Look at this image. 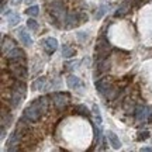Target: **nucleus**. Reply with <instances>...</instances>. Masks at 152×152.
Here are the masks:
<instances>
[{
    "label": "nucleus",
    "instance_id": "f257e3e1",
    "mask_svg": "<svg viewBox=\"0 0 152 152\" xmlns=\"http://www.w3.org/2000/svg\"><path fill=\"white\" fill-rule=\"evenodd\" d=\"M26 83L23 80H18L16 79L14 85L11 86V97H10V103L11 107H18L21 102L26 97Z\"/></svg>",
    "mask_w": 152,
    "mask_h": 152
},
{
    "label": "nucleus",
    "instance_id": "f03ea898",
    "mask_svg": "<svg viewBox=\"0 0 152 152\" xmlns=\"http://www.w3.org/2000/svg\"><path fill=\"white\" fill-rule=\"evenodd\" d=\"M49 13H51V17L54 20V24L56 27H59V24L56 21H65V17H66V13H65V4L62 0H52L51 4H49Z\"/></svg>",
    "mask_w": 152,
    "mask_h": 152
},
{
    "label": "nucleus",
    "instance_id": "7ed1b4c3",
    "mask_svg": "<svg viewBox=\"0 0 152 152\" xmlns=\"http://www.w3.org/2000/svg\"><path fill=\"white\" fill-rule=\"evenodd\" d=\"M42 114H44L42 110H41V107L38 106L37 102H33L30 106H27V107L24 109V117H27L31 123L38 121V120L41 118V115H42Z\"/></svg>",
    "mask_w": 152,
    "mask_h": 152
},
{
    "label": "nucleus",
    "instance_id": "20e7f679",
    "mask_svg": "<svg viewBox=\"0 0 152 152\" xmlns=\"http://www.w3.org/2000/svg\"><path fill=\"white\" fill-rule=\"evenodd\" d=\"M9 71L13 75V77H16L18 80H26L28 76L27 69H26V66L23 65V62H10Z\"/></svg>",
    "mask_w": 152,
    "mask_h": 152
},
{
    "label": "nucleus",
    "instance_id": "39448f33",
    "mask_svg": "<svg viewBox=\"0 0 152 152\" xmlns=\"http://www.w3.org/2000/svg\"><path fill=\"white\" fill-rule=\"evenodd\" d=\"M23 138H24V134H23L20 130L16 128V130L10 134V137H9V141H7V151H17Z\"/></svg>",
    "mask_w": 152,
    "mask_h": 152
},
{
    "label": "nucleus",
    "instance_id": "423d86ee",
    "mask_svg": "<svg viewBox=\"0 0 152 152\" xmlns=\"http://www.w3.org/2000/svg\"><path fill=\"white\" fill-rule=\"evenodd\" d=\"M6 58H7L9 62H24L26 61V52L21 48L14 47L11 51H9L6 54Z\"/></svg>",
    "mask_w": 152,
    "mask_h": 152
},
{
    "label": "nucleus",
    "instance_id": "0eeeda50",
    "mask_svg": "<svg viewBox=\"0 0 152 152\" xmlns=\"http://www.w3.org/2000/svg\"><path fill=\"white\" fill-rule=\"evenodd\" d=\"M52 100H54V104H55V107L56 109H59V110H64L69 104V96L66 94V93H54L52 94Z\"/></svg>",
    "mask_w": 152,
    "mask_h": 152
},
{
    "label": "nucleus",
    "instance_id": "6e6552de",
    "mask_svg": "<svg viewBox=\"0 0 152 152\" xmlns=\"http://www.w3.org/2000/svg\"><path fill=\"white\" fill-rule=\"evenodd\" d=\"M79 24H82L80 23V17H79V11L77 13H69V14H66L65 17V21H64V27L66 28V30H71V28H75L77 27Z\"/></svg>",
    "mask_w": 152,
    "mask_h": 152
},
{
    "label": "nucleus",
    "instance_id": "1a4fd4ad",
    "mask_svg": "<svg viewBox=\"0 0 152 152\" xmlns=\"http://www.w3.org/2000/svg\"><path fill=\"white\" fill-rule=\"evenodd\" d=\"M66 83H68V87L72 89V90H76V92H79L82 94L83 93V89H85V85H83V82L75 75H69L66 77Z\"/></svg>",
    "mask_w": 152,
    "mask_h": 152
},
{
    "label": "nucleus",
    "instance_id": "9d476101",
    "mask_svg": "<svg viewBox=\"0 0 152 152\" xmlns=\"http://www.w3.org/2000/svg\"><path fill=\"white\" fill-rule=\"evenodd\" d=\"M111 79H110L109 76H104V77H102V79H99V80H96V90H97L100 94H103L109 90L110 87H111Z\"/></svg>",
    "mask_w": 152,
    "mask_h": 152
},
{
    "label": "nucleus",
    "instance_id": "9b49d317",
    "mask_svg": "<svg viewBox=\"0 0 152 152\" xmlns=\"http://www.w3.org/2000/svg\"><path fill=\"white\" fill-rule=\"evenodd\" d=\"M149 110L151 107H147V106H138L135 109V118L138 123H145L149 118Z\"/></svg>",
    "mask_w": 152,
    "mask_h": 152
},
{
    "label": "nucleus",
    "instance_id": "f8f14e48",
    "mask_svg": "<svg viewBox=\"0 0 152 152\" xmlns=\"http://www.w3.org/2000/svg\"><path fill=\"white\" fill-rule=\"evenodd\" d=\"M42 48L48 52V54H54L55 51L58 49V41H56V38H52V37H48V38H44L42 41Z\"/></svg>",
    "mask_w": 152,
    "mask_h": 152
},
{
    "label": "nucleus",
    "instance_id": "ddd939ff",
    "mask_svg": "<svg viewBox=\"0 0 152 152\" xmlns=\"http://www.w3.org/2000/svg\"><path fill=\"white\" fill-rule=\"evenodd\" d=\"M110 48H111V45H110L109 39L106 37H102L96 44V52L97 54H109Z\"/></svg>",
    "mask_w": 152,
    "mask_h": 152
},
{
    "label": "nucleus",
    "instance_id": "4468645a",
    "mask_svg": "<svg viewBox=\"0 0 152 152\" xmlns=\"http://www.w3.org/2000/svg\"><path fill=\"white\" fill-rule=\"evenodd\" d=\"M134 4L132 3V0H124L121 4L118 6V9L115 10V13H114V16L115 17H123V16H125L128 11L131 10V6Z\"/></svg>",
    "mask_w": 152,
    "mask_h": 152
},
{
    "label": "nucleus",
    "instance_id": "2eb2a0df",
    "mask_svg": "<svg viewBox=\"0 0 152 152\" xmlns=\"http://www.w3.org/2000/svg\"><path fill=\"white\" fill-rule=\"evenodd\" d=\"M18 39L21 41V44H24L26 47H30V45H33V38H31V35H30V33H28L26 28H20L18 30Z\"/></svg>",
    "mask_w": 152,
    "mask_h": 152
},
{
    "label": "nucleus",
    "instance_id": "dca6fc26",
    "mask_svg": "<svg viewBox=\"0 0 152 152\" xmlns=\"http://www.w3.org/2000/svg\"><path fill=\"white\" fill-rule=\"evenodd\" d=\"M106 137H107L110 145H111L114 149H120V148H121V141H120V138L117 137V134H115V132H113V131H107Z\"/></svg>",
    "mask_w": 152,
    "mask_h": 152
},
{
    "label": "nucleus",
    "instance_id": "f3484780",
    "mask_svg": "<svg viewBox=\"0 0 152 152\" xmlns=\"http://www.w3.org/2000/svg\"><path fill=\"white\" fill-rule=\"evenodd\" d=\"M33 90H47L48 89V80L45 77H38L37 80L31 85Z\"/></svg>",
    "mask_w": 152,
    "mask_h": 152
},
{
    "label": "nucleus",
    "instance_id": "a211bd4d",
    "mask_svg": "<svg viewBox=\"0 0 152 152\" xmlns=\"http://www.w3.org/2000/svg\"><path fill=\"white\" fill-rule=\"evenodd\" d=\"M16 47V44H14V41L11 39V38H3V41H1V52L3 54H7L9 51H11V49Z\"/></svg>",
    "mask_w": 152,
    "mask_h": 152
},
{
    "label": "nucleus",
    "instance_id": "6ab92c4d",
    "mask_svg": "<svg viewBox=\"0 0 152 152\" xmlns=\"http://www.w3.org/2000/svg\"><path fill=\"white\" fill-rule=\"evenodd\" d=\"M7 21L10 24L11 27L13 26H17L20 23V14L18 13H14V11H9L7 13Z\"/></svg>",
    "mask_w": 152,
    "mask_h": 152
},
{
    "label": "nucleus",
    "instance_id": "aec40b11",
    "mask_svg": "<svg viewBox=\"0 0 152 152\" xmlns=\"http://www.w3.org/2000/svg\"><path fill=\"white\" fill-rule=\"evenodd\" d=\"M73 111L76 114H79V115H83V117H89L90 115V110L87 109L86 106H83V104H77L73 107Z\"/></svg>",
    "mask_w": 152,
    "mask_h": 152
},
{
    "label": "nucleus",
    "instance_id": "412c9836",
    "mask_svg": "<svg viewBox=\"0 0 152 152\" xmlns=\"http://www.w3.org/2000/svg\"><path fill=\"white\" fill-rule=\"evenodd\" d=\"M76 55V49L71 45H64L62 47V56L64 58H72Z\"/></svg>",
    "mask_w": 152,
    "mask_h": 152
},
{
    "label": "nucleus",
    "instance_id": "4be33fe9",
    "mask_svg": "<svg viewBox=\"0 0 152 152\" xmlns=\"http://www.w3.org/2000/svg\"><path fill=\"white\" fill-rule=\"evenodd\" d=\"M109 9H110V6H107V4H106V6H100V7H99V10L94 13V18H96V20H100V18H102V17L107 13V10H109Z\"/></svg>",
    "mask_w": 152,
    "mask_h": 152
},
{
    "label": "nucleus",
    "instance_id": "5701e85b",
    "mask_svg": "<svg viewBox=\"0 0 152 152\" xmlns=\"http://www.w3.org/2000/svg\"><path fill=\"white\" fill-rule=\"evenodd\" d=\"M11 120H13L11 114H6V111L3 110V111H1V125L9 127V125L11 124Z\"/></svg>",
    "mask_w": 152,
    "mask_h": 152
},
{
    "label": "nucleus",
    "instance_id": "b1692460",
    "mask_svg": "<svg viewBox=\"0 0 152 152\" xmlns=\"http://www.w3.org/2000/svg\"><path fill=\"white\" fill-rule=\"evenodd\" d=\"M27 14L30 17H37L39 14V7L38 6H30L27 9Z\"/></svg>",
    "mask_w": 152,
    "mask_h": 152
},
{
    "label": "nucleus",
    "instance_id": "393cba45",
    "mask_svg": "<svg viewBox=\"0 0 152 152\" xmlns=\"http://www.w3.org/2000/svg\"><path fill=\"white\" fill-rule=\"evenodd\" d=\"M27 28H28V30H31V31H37V30H38V23L34 20L33 17H31V18H28Z\"/></svg>",
    "mask_w": 152,
    "mask_h": 152
},
{
    "label": "nucleus",
    "instance_id": "a878e982",
    "mask_svg": "<svg viewBox=\"0 0 152 152\" xmlns=\"http://www.w3.org/2000/svg\"><path fill=\"white\" fill-rule=\"evenodd\" d=\"M149 138V131H140L137 135V141H145Z\"/></svg>",
    "mask_w": 152,
    "mask_h": 152
},
{
    "label": "nucleus",
    "instance_id": "bb28decb",
    "mask_svg": "<svg viewBox=\"0 0 152 152\" xmlns=\"http://www.w3.org/2000/svg\"><path fill=\"white\" fill-rule=\"evenodd\" d=\"M87 37H89V35H87V34L85 33V31H79V33H77V38H79L80 41H85V39H86Z\"/></svg>",
    "mask_w": 152,
    "mask_h": 152
},
{
    "label": "nucleus",
    "instance_id": "cd10ccee",
    "mask_svg": "<svg viewBox=\"0 0 152 152\" xmlns=\"http://www.w3.org/2000/svg\"><path fill=\"white\" fill-rule=\"evenodd\" d=\"M147 0H132V3H134V6L135 7H140V6H142L144 3H145Z\"/></svg>",
    "mask_w": 152,
    "mask_h": 152
},
{
    "label": "nucleus",
    "instance_id": "c85d7f7f",
    "mask_svg": "<svg viewBox=\"0 0 152 152\" xmlns=\"http://www.w3.org/2000/svg\"><path fill=\"white\" fill-rule=\"evenodd\" d=\"M1 140H4V137H6V127L4 125H1Z\"/></svg>",
    "mask_w": 152,
    "mask_h": 152
},
{
    "label": "nucleus",
    "instance_id": "c756f323",
    "mask_svg": "<svg viewBox=\"0 0 152 152\" xmlns=\"http://www.w3.org/2000/svg\"><path fill=\"white\" fill-rule=\"evenodd\" d=\"M142 151H144V152H151V151H152V147H145V148H142Z\"/></svg>",
    "mask_w": 152,
    "mask_h": 152
},
{
    "label": "nucleus",
    "instance_id": "7c9ffc66",
    "mask_svg": "<svg viewBox=\"0 0 152 152\" xmlns=\"http://www.w3.org/2000/svg\"><path fill=\"white\" fill-rule=\"evenodd\" d=\"M148 121L152 123V107H151V110H149V118H148Z\"/></svg>",
    "mask_w": 152,
    "mask_h": 152
},
{
    "label": "nucleus",
    "instance_id": "2f4dec72",
    "mask_svg": "<svg viewBox=\"0 0 152 152\" xmlns=\"http://www.w3.org/2000/svg\"><path fill=\"white\" fill-rule=\"evenodd\" d=\"M24 1H26V3H27V4H31V3H33L34 0H24Z\"/></svg>",
    "mask_w": 152,
    "mask_h": 152
},
{
    "label": "nucleus",
    "instance_id": "473e14b6",
    "mask_svg": "<svg viewBox=\"0 0 152 152\" xmlns=\"http://www.w3.org/2000/svg\"><path fill=\"white\" fill-rule=\"evenodd\" d=\"M149 1H152V0H149Z\"/></svg>",
    "mask_w": 152,
    "mask_h": 152
}]
</instances>
